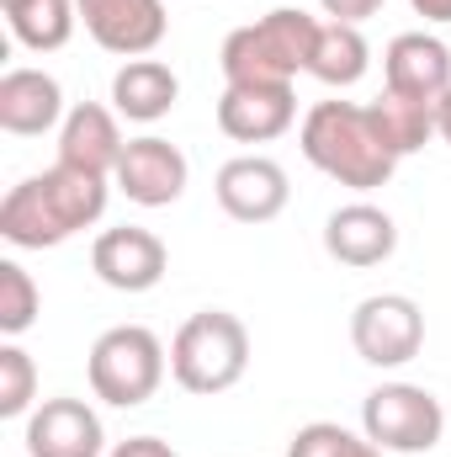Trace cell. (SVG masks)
<instances>
[{"label":"cell","instance_id":"cell-1","mask_svg":"<svg viewBox=\"0 0 451 457\" xmlns=\"http://www.w3.org/2000/svg\"><path fill=\"white\" fill-rule=\"evenodd\" d=\"M107 213V176L53 165L43 176H27L0 203V239L16 250H53L91 228Z\"/></svg>","mask_w":451,"mask_h":457},{"label":"cell","instance_id":"cell-2","mask_svg":"<svg viewBox=\"0 0 451 457\" xmlns=\"http://www.w3.org/2000/svg\"><path fill=\"white\" fill-rule=\"evenodd\" d=\"M303 154H308V165H319L330 181L350 187V192L388 187V176L398 170V154L382 144L372 112L356 102H319L303 117Z\"/></svg>","mask_w":451,"mask_h":457},{"label":"cell","instance_id":"cell-3","mask_svg":"<svg viewBox=\"0 0 451 457\" xmlns=\"http://www.w3.org/2000/svg\"><path fill=\"white\" fill-rule=\"evenodd\" d=\"M319 43V21L308 11H266L260 21L224 37V80L228 86H292L298 70H308Z\"/></svg>","mask_w":451,"mask_h":457},{"label":"cell","instance_id":"cell-4","mask_svg":"<svg viewBox=\"0 0 451 457\" xmlns=\"http://www.w3.org/2000/svg\"><path fill=\"white\" fill-rule=\"evenodd\" d=\"M250 367V330L239 314L228 309H202L192 314L176 341H170V378L186 388V394H228Z\"/></svg>","mask_w":451,"mask_h":457},{"label":"cell","instance_id":"cell-5","mask_svg":"<svg viewBox=\"0 0 451 457\" xmlns=\"http://www.w3.org/2000/svg\"><path fill=\"white\" fill-rule=\"evenodd\" d=\"M91 394L107 399L117 410H133L144 399H154V388L165 383V345L144 325H112L102 341L91 345Z\"/></svg>","mask_w":451,"mask_h":457},{"label":"cell","instance_id":"cell-6","mask_svg":"<svg viewBox=\"0 0 451 457\" xmlns=\"http://www.w3.org/2000/svg\"><path fill=\"white\" fill-rule=\"evenodd\" d=\"M361 431L382 453H430L447 431V410L420 383H382L361 404Z\"/></svg>","mask_w":451,"mask_h":457},{"label":"cell","instance_id":"cell-7","mask_svg":"<svg viewBox=\"0 0 451 457\" xmlns=\"http://www.w3.org/2000/svg\"><path fill=\"white\" fill-rule=\"evenodd\" d=\"M350 345L372 367H404L425 345V314L404 293H372L350 314Z\"/></svg>","mask_w":451,"mask_h":457},{"label":"cell","instance_id":"cell-8","mask_svg":"<svg viewBox=\"0 0 451 457\" xmlns=\"http://www.w3.org/2000/svg\"><path fill=\"white\" fill-rule=\"evenodd\" d=\"M86 32L96 37V48L122 54V59H144L165 43V0H75Z\"/></svg>","mask_w":451,"mask_h":457},{"label":"cell","instance_id":"cell-9","mask_svg":"<svg viewBox=\"0 0 451 457\" xmlns=\"http://www.w3.org/2000/svg\"><path fill=\"white\" fill-rule=\"evenodd\" d=\"M186 176H192L186 154H181L170 138H154V133L127 138V149H122V160H117V187H122V197L138 203V208H170V203L186 192Z\"/></svg>","mask_w":451,"mask_h":457},{"label":"cell","instance_id":"cell-10","mask_svg":"<svg viewBox=\"0 0 451 457\" xmlns=\"http://www.w3.org/2000/svg\"><path fill=\"white\" fill-rule=\"evenodd\" d=\"M170 255H165V239L154 228H138V224H122L107 228L96 245H91V271L117 287V293H149L160 287Z\"/></svg>","mask_w":451,"mask_h":457},{"label":"cell","instance_id":"cell-11","mask_svg":"<svg viewBox=\"0 0 451 457\" xmlns=\"http://www.w3.org/2000/svg\"><path fill=\"white\" fill-rule=\"evenodd\" d=\"M213 192H218V208L234 224H271L287 208V197H292L287 170L276 160H266V154L228 160L224 170H218V181H213Z\"/></svg>","mask_w":451,"mask_h":457},{"label":"cell","instance_id":"cell-12","mask_svg":"<svg viewBox=\"0 0 451 457\" xmlns=\"http://www.w3.org/2000/svg\"><path fill=\"white\" fill-rule=\"evenodd\" d=\"M107 431L86 399H43L27 415V457H102Z\"/></svg>","mask_w":451,"mask_h":457},{"label":"cell","instance_id":"cell-13","mask_svg":"<svg viewBox=\"0 0 451 457\" xmlns=\"http://www.w3.org/2000/svg\"><path fill=\"white\" fill-rule=\"evenodd\" d=\"M298 96L292 86H224L218 96V128L234 144H271L292 128Z\"/></svg>","mask_w":451,"mask_h":457},{"label":"cell","instance_id":"cell-14","mask_svg":"<svg viewBox=\"0 0 451 457\" xmlns=\"http://www.w3.org/2000/svg\"><path fill=\"white\" fill-rule=\"evenodd\" d=\"M382 75H388V91L398 96L441 102L451 91V48L430 32H398L382 54Z\"/></svg>","mask_w":451,"mask_h":457},{"label":"cell","instance_id":"cell-15","mask_svg":"<svg viewBox=\"0 0 451 457\" xmlns=\"http://www.w3.org/2000/svg\"><path fill=\"white\" fill-rule=\"evenodd\" d=\"M324 250L335 255L340 266H356V271L382 266L398 250V224L382 208H372V203H345L324 224Z\"/></svg>","mask_w":451,"mask_h":457},{"label":"cell","instance_id":"cell-16","mask_svg":"<svg viewBox=\"0 0 451 457\" xmlns=\"http://www.w3.org/2000/svg\"><path fill=\"white\" fill-rule=\"evenodd\" d=\"M122 128L107 107L96 102H80L70 107V117L59 122V165H75V170H91V176H117V160H122Z\"/></svg>","mask_w":451,"mask_h":457},{"label":"cell","instance_id":"cell-17","mask_svg":"<svg viewBox=\"0 0 451 457\" xmlns=\"http://www.w3.org/2000/svg\"><path fill=\"white\" fill-rule=\"evenodd\" d=\"M64 112V91L53 75L43 70H5L0 75V128L16 133V138H32V133H48Z\"/></svg>","mask_w":451,"mask_h":457},{"label":"cell","instance_id":"cell-18","mask_svg":"<svg viewBox=\"0 0 451 457\" xmlns=\"http://www.w3.org/2000/svg\"><path fill=\"white\" fill-rule=\"evenodd\" d=\"M176 96H181V80L160 59H127L112 75V107L127 122H160L176 107Z\"/></svg>","mask_w":451,"mask_h":457},{"label":"cell","instance_id":"cell-19","mask_svg":"<svg viewBox=\"0 0 451 457\" xmlns=\"http://www.w3.org/2000/svg\"><path fill=\"white\" fill-rule=\"evenodd\" d=\"M5 21H11V37L32 54H53L75 37V21H80V5L75 0H11L5 5Z\"/></svg>","mask_w":451,"mask_h":457},{"label":"cell","instance_id":"cell-20","mask_svg":"<svg viewBox=\"0 0 451 457\" xmlns=\"http://www.w3.org/2000/svg\"><path fill=\"white\" fill-rule=\"evenodd\" d=\"M372 122H377V133H382V144L404 160V154H414V149H425L430 138H436V102H420V96H398V91H382L372 107Z\"/></svg>","mask_w":451,"mask_h":457},{"label":"cell","instance_id":"cell-21","mask_svg":"<svg viewBox=\"0 0 451 457\" xmlns=\"http://www.w3.org/2000/svg\"><path fill=\"white\" fill-rule=\"evenodd\" d=\"M308 75L324 86H356L366 75V37L350 21H319V43L308 59Z\"/></svg>","mask_w":451,"mask_h":457},{"label":"cell","instance_id":"cell-22","mask_svg":"<svg viewBox=\"0 0 451 457\" xmlns=\"http://www.w3.org/2000/svg\"><path fill=\"white\" fill-rule=\"evenodd\" d=\"M37 282L27 277V266L21 261H0V336H21V330H32V320H37Z\"/></svg>","mask_w":451,"mask_h":457},{"label":"cell","instance_id":"cell-23","mask_svg":"<svg viewBox=\"0 0 451 457\" xmlns=\"http://www.w3.org/2000/svg\"><path fill=\"white\" fill-rule=\"evenodd\" d=\"M287 457H388V453L377 442H366V436H350L335 420H314V426H303L292 436Z\"/></svg>","mask_w":451,"mask_h":457},{"label":"cell","instance_id":"cell-24","mask_svg":"<svg viewBox=\"0 0 451 457\" xmlns=\"http://www.w3.org/2000/svg\"><path fill=\"white\" fill-rule=\"evenodd\" d=\"M37 399V367L21 345H0V415L16 420Z\"/></svg>","mask_w":451,"mask_h":457},{"label":"cell","instance_id":"cell-25","mask_svg":"<svg viewBox=\"0 0 451 457\" xmlns=\"http://www.w3.org/2000/svg\"><path fill=\"white\" fill-rule=\"evenodd\" d=\"M319 5H324V16L350 21V27H361L366 16H377V11H382V0H319Z\"/></svg>","mask_w":451,"mask_h":457},{"label":"cell","instance_id":"cell-26","mask_svg":"<svg viewBox=\"0 0 451 457\" xmlns=\"http://www.w3.org/2000/svg\"><path fill=\"white\" fill-rule=\"evenodd\" d=\"M112 457H181L170 442H160V436H127V442H117Z\"/></svg>","mask_w":451,"mask_h":457},{"label":"cell","instance_id":"cell-27","mask_svg":"<svg viewBox=\"0 0 451 457\" xmlns=\"http://www.w3.org/2000/svg\"><path fill=\"white\" fill-rule=\"evenodd\" d=\"M414 5V16H425V21H451V0H409Z\"/></svg>","mask_w":451,"mask_h":457},{"label":"cell","instance_id":"cell-28","mask_svg":"<svg viewBox=\"0 0 451 457\" xmlns=\"http://www.w3.org/2000/svg\"><path fill=\"white\" fill-rule=\"evenodd\" d=\"M436 133H441V138L451 144V91L441 96V102H436Z\"/></svg>","mask_w":451,"mask_h":457},{"label":"cell","instance_id":"cell-29","mask_svg":"<svg viewBox=\"0 0 451 457\" xmlns=\"http://www.w3.org/2000/svg\"><path fill=\"white\" fill-rule=\"evenodd\" d=\"M0 5H11V0H0Z\"/></svg>","mask_w":451,"mask_h":457}]
</instances>
